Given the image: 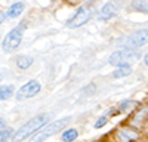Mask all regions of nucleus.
<instances>
[{
    "instance_id": "nucleus-1",
    "label": "nucleus",
    "mask_w": 148,
    "mask_h": 142,
    "mask_svg": "<svg viewBox=\"0 0 148 142\" xmlns=\"http://www.w3.org/2000/svg\"><path fill=\"white\" fill-rule=\"evenodd\" d=\"M47 120H49V115L47 114H40V115L31 118L28 123H25L19 130H16V132L12 135V141H14V142H21L24 139H27L28 136H31L33 133H36L39 129H42L47 123Z\"/></svg>"
},
{
    "instance_id": "nucleus-2",
    "label": "nucleus",
    "mask_w": 148,
    "mask_h": 142,
    "mask_svg": "<svg viewBox=\"0 0 148 142\" xmlns=\"http://www.w3.org/2000/svg\"><path fill=\"white\" fill-rule=\"evenodd\" d=\"M148 43V30L142 28L138 30L129 36H125L123 39L119 40V44L121 49H138Z\"/></svg>"
},
{
    "instance_id": "nucleus-3",
    "label": "nucleus",
    "mask_w": 148,
    "mask_h": 142,
    "mask_svg": "<svg viewBox=\"0 0 148 142\" xmlns=\"http://www.w3.org/2000/svg\"><path fill=\"white\" fill-rule=\"evenodd\" d=\"M24 30H25V27H24V22L19 24L18 27L12 28L3 39V43H2V49L3 52L6 53H12L15 52L18 49V46L21 44L22 42V36H24Z\"/></svg>"
},
{
    "instance_id": "nucleus-4",
    "label": "nucleus",
    "mask_w": 148,
    "mask_h": 142,
    "mask_svg": "<svg viewBox=\"0 0 148 142\" xmlns=\"http://www.w3.org/2000/svg\"><path fill=\"white\" fill-rule=\"evenodd\" d=\"M138 58H139V53L135 49H119L110 55L108 62L114 67H123V65H129L130 62L136 61Z\"/></svg>"
},
{
    "instance_id": "nucleus-5",
    "label": "nucleus",
    "mask_w": 148,
    "mask_h": 142,
    "mask_svg": "<svg viewBox=\"0 0 148 142\" xmlns=\"http://www.w3.org/2000/svg\"><path fill=\"white\" fill-rule=\"evenodd\" d=\"M70 120H71L70 117H64V118H59V120H56V122H53V123H51V124H47L43 130H40V132L36 135V138L33 139V142H43V141H46L47 138L56 135L59 130H62V129L70 123Z\"/></svg>"
},
{
    "instance_id": "nucleus-6",
    "label": "nucleus",
    "mask_w": 148,
    "mask_h": 142,
    "mask_svg": "<svg viewBox=\"0 0 148 142\" xmlns=\"http://www.w3.org/2000/svg\"><path fill=\"white\" fill-rule=\"evenodd\" d=\"M90 15H92V12L88 6H80L76 12H74V15L68 19L67 25L70 28H79L90 19Z\"/></svg>"
},
{
    "instance_id": "nucleus-7",
    "label": "nucleus",
    "mask_w": 148,
    "mask_h": 142,
    "mask_svg": "<svg viewBox=\"0 0 148 142\" xmlns=\"http://www.w3.org/2000/svg\"><path fill=\"white\" fill-rule=\"evenodd\" d=\"M40 89H42V86H40L39 81H37V80H30L28 83H25L24 86L19 87V90L16 92V98L19 101L30 99V98L36 96V95L40 92Z\"/></svg>"
},
{
    "instance_id": "nucleus-8",
    "label": "nucleus",
    "mask_w": 148,
    "mask_h": 142,
    "mask_svg": "<svg viewBox=\"0 0 148 142\" xmlns=\"http://www.w3.org/2000/svg\"><path fill=\"white\" fill-rule=\"evenodd\" d=\"M117 12H119L117 5H116L114 2H108V3H105V5L101 8L99 14H98V18H99L101 21H108V19H111V18H114V16L117 15Z\"/></svg>"
},
{
    "instance_id": "nucleus-9",
    "label": "nucleus",
    "mask_w": 148,
    "mask_h": 142,
    "mask_svg": "<svg viewBox=\"0 0 148 142\" xmlns=\"http://www.w3.org/2000/svg\"><path fill=\"white\" fill-rule=\"evenodd\" d=\"M22 12H24V3L22 2H16V3H14L12 6H9V9L6 12V16L15 19V18H18L22 14Z\"/></svg>"
},
{
    "instance_id": "nucleus-10",
    "label": "nucleus",
    "mask_w": 148,
    "mask_h": 142,
    "mask_svg": "<svg viewBox=\"0 0 148 142\" xmlns=\"http://www.w3.org/2000/svg\"><path fill=\"white\" fill-rule=\"evenodd\" d=\"M119 139L121 142H133L138 139V133L130 129H121L119 132Z\"/></svg>"
},
{
    "instance_id": "nucleus-11",
    "label": "nucleus",
    "mask_w": 148,
    "mask_h": 142,
    "mask_svg": "<svg viewBox=\"0 0 148 142\" xmlns=\"http://www.w3.org/2000/svg\"><path fill=\"white\" fill-rule=\"evenodd\" d=\"M33 62H34L33 56H28V55H21V56H18V59H16V65H18V68H21V70H27L28 67L33 65Z\"/></svg>"
},
{
    "instance_id": "nucleus-12",
    "label": "nucleus",
    "mask_w": 148,
    "mask_h": 142,
    "mask_svg": "<svg viewBox=\"0 0 148 142\" xmlns=\"http://www.w3.org/2000/svg\"><path fill=\"white\" fill-rule=\"evenodd\" d=\"M132 9L142 14H148V2L147 0H132Z\"/></svg>"
},
{
    "instance_id": "nucleus-13",
    "label": "nucleus",
    "mask_w": 148,
    "mask_h": 142,
    "mask_svg": "<svg viewBox=\"0 0 148 142\" xmlns=\"http://www.w3.org/2000/svg\"><path fill=\"white\" fill-rule=\"evenodd\" d=\"M132 73V68L129 65H123V67H117V70L113 73L114 79H121V77H126Z\"/></svg>"
},
{
    "instance_id": "nucleus-14",
    "label": "nucleus",
    "mask_w": 148,
    "mask_h": 142,
    "mask_svg": "<svg viewBox=\"0 0 148 142\" xmlns=\"http://www.w3.org/2000/svg\"><path fill=\"white\" fill-rule=\"evenodd\" d=\"M14 95V87L9 85H3L0 86V101H6Z\"/></svg>"
},
{
    "instance_id": "nucleus-15",
    "label": "nucleus",
    "mask_w": 148,
    "mask_h": 142,
    "mask_svg": "<svg viewBox=\"0 0 148 142\" xmlns=\"http://www.w3.org/2000/svg\"><path fill=\"white\" fill-rule=\"evenodd\" d=\"M77 136H79V132L76 129H68L62 133V141L64 142H73V141L77 139Z\"/></svg>"
},
{
    "instance_id": "nucleus-16",
    "label": "nucleus",
    "mask_w": 148,
    "mask_h": 142,
    "mask_svg": "<svg viewBox=\"0 0 148 142\" xmlns=\"http://www.w3.org/2000/svg\"><path fill=\"white\" fill-rule=\"evenodd\" d=\"M132 105H135V102L133 101H125L123 104H120V106H119V110L116 111V113H123V111H127V110H130L132 108Z\"/></svg>"
},
{
    "instance_id": "nucleus-17",
    "label": "nucleus",
    "mask_w": 148,
    "mask_h": 142,
    "mask_svg": "<svg viewBox=\"0 0 148 142\" xmlns=\"http://www.w3.org/2000/svg\"><path fill=\"white\" fill-rule=\"evenodd\" d=\"M107 122H108V114H104V115H101L98 120L95 122V129H99V127H102V126H105L107 124Z\"/></svg>"
},
{
    "instance_id": "nucleus-18",
    "label": "nucleus",
    "mask_w": 148,
    "mask_h": 142,
    "mask_svg": "<svg viewBox=\"0 0 148 142\" xmlns=\"http://www.w3.org/2000/svg\"><path fill=\"white\" fill-rule=\"evenodd\" d=\"M10 136H12V130H10V129L0 130V142H6Z\"/></svg>"
},
{
    "instance_id": "nucleus-19",
    "label": "nucleus",
    "mask_w": 148,
    "mask_h": 142,
    "mask_svg": "<svg viewBox=\"0 0 148 142\" xmlns=\"http://www.w3.org/2000/svg\"><path fill=\"white\" fill-rule=\"evenodd\" d=\"M3 19H5V14H3V12H0V24L3 22Z\"/></svg>"
},
{
    "instance_id": "nucleus-20",
    "label": "nucleus",
    "mask_w": 148,
    "mask_h": 142,
    "mask_svg": "<svg viewBox=\"0 0 148 142\" xmlns=\"http://www.w3.org/2000/svg\"><path fill=\"white\" fill-rule=\"evenodd\" d=\"M144 62H145V65H148V53L144 56Z\"/></svg>"
},
{
    "instance_id": "nucleus-21",
    "label": "nucleus",
    "mask_w": 148,
    "mask_h": 142,
    "mask_svg": "<svg viewBox=\"0 0 148 142\" xmlns=\"http://www.w3.org/2000/svg\"><path fill=\"white\" fill-rule=\"evenodd\" d=\"M3 126H5V122L2 120V118H0V129H3Z\"/></svg>"
}]
</instances>
